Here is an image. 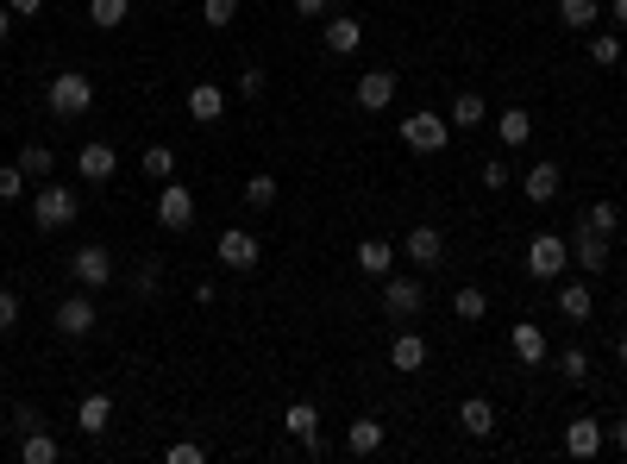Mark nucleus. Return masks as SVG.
Masks as SVG:
<instances>
[{"label":"nucleus","instance_id":"nucleus-1","mask_svg":"<svg viewBox=\"0 0 627 464\" xmlns=\"http://www.w3.org/2000/svg\"><path fill=\"white\" fill-rule=\"evenodd\" d=\"M76 214H82V201H76V189H69V182H44V189L32 195V226H38V232L76 226Z\"/></svg>","mask_w":627,"mask_h":464},{"label":"nucleus","instance_id":"nucleus-2","mask_svg":"<svg viewBox=\"0 0 627 464\" xmlns=\"http://www.w3.org/2000/svg\"><path fill=\"white\" fill-rule=\"evenodd\" d=\"M44 101H51V113H57V120H82V113L95 107V82H88L82 69H63V76H51Z\"/></svg>","mask_w":627,"mask_h":464},{"label":"nucleus","instance_id":"nucleus-3","mask_svg":"<svg viewBox=\"0 0 627 464\" xmlns=\"http://www.w3.org/2000/svg\"><path fill=\"white\" fill-rule=\"evenodd\" d=\"M396 132H402V145L421 151V157H439V151L452 145V120H446V113H408Z\"/></svg>","mask_w":627,"mask_h":464},{"label":"nucleus","instance_id":"nucleus-4","mask_svg":"<svg viewBox=\"0 0 627 464\" xmlns=\"http://www.w3.org/2000/svg\"><path fill=\"white\" fill-rule=\"evenodd\" d=\"M571 264V245L559 239V232H533L527 239V276H540V283H559Z\"/></svg>","mask_w":627,"mask_h":464},{"label":"nucleus","instance_id":"nucleus-5","mask_svg":"<svg viewBox=\"0 0 627 464\" xmlns=\"http://www.w3.org/2000/svg\"><path fill=\"white\" fill-rule=\"evenodd\" d=\"M421 308H427L421 276H396V270H389V276H383V314H389V320H414Z\"/></svg>","mask_w":627,"mask_h":464},{"label":"nucleus","instance_id":"nucleus-6","mask_svg":"<svg viewBox=\"0 0 627 464\" xmlns=\"http://www.w3.org/2000/svg\"><path fill=\"white\" fill-rule=\"evenodd\" d=\"M157 226H164V232H189L195 226V195L182 189L176 176L157 182Z\"/></svg>","mask_w":627,"mask_h":464},{"label":"nucleus","instance_id":"nucleus-7","mask_svg":"<svg viewBox=\"0 0 627 464\" xmlns=\"http://www.w3.org/2000/svg\"><path fill=\"white\" fill-rule=\"evenodd\" d=\"M69 276H76L88 295H95V289H113V251H107V245H82L76 258H69Z\"/></svg>","mask_w":627,"mask_h":464},{"label":"nucleus","instance_id":"nucleus-8","mask_svg":"<svg viewBox=\"0 0 627 464\" xmlns=\"http://www.w3.org/2000/svg\"><path fill=\"white\" fill-rule=\"evenodd\" d=\"M95 320H101V314H95V295H88V289L57 301V333H63V339H88V333H95Z\"/></svg>","mask_w":627,"mask_h":464},{"label":"nucleus","instance_id":"nucleus-9","mask_svg":"<svg viewBox=\"0 0 627 464\" xmlns=\"http://www.w3.org/2000/svg\"><path fill=\"white\" fill-rule=\"evenodd\" d=\"M214 251H220V270H258V258H264V245L251 239L245 226H226Z\"/></svg>","mask_w":627,"mask_h":464},{"label":"nucleus","instance_id":"nucleus-10","mask_svg":"<svg viewBox=\"0 0 627 464\" xmlns=\"http://www.w3.org/2000/svg\"><path fill=\"white\" fill-rule=\"evenodd\" d=\"M113 170H120V157H113L107 138H88V145L76 151V176L82 182H113Z\"/></svg>","mask_w":627,"mask_h":464},{"label":"nucleus","instance_id":"nucleus-11","mask_svg":"<svg viewBox=\"0 0 627 464\" xmlns=\"http://www.w3.org/2000/svg\"><path fill=\"white\" fill-rule=\"evenodd\" d=\"M402 251H408L414 270H433L439 258H446V232H439V226H414L408 239H402Z\"/></svg>","mask_w":627,"mask_h":464},{"label":"nucleus","instance_id":"nucleus-12","mask_svg":"<svg viewBox=\"0 0 627 464\" xmlns=\"http://www.w3.org/2000/svg\"><path fill=\"white\" fill-rule=\"evenodd\" d=\"M389 101H396V69H364V76H358V107L383 113Z\"/></svg>","mask_w":627,"mask_h":464},{"label":"nucleus","instance_id":"nucleus-13","mask_svg":"<svg viewBox=\"0 0 627 464\" xmlns=\"http://www.w3.org/2000/svg\"><path fill=\"white\" fill-rule=\"evenodd\" d=\"M220 113H226V88H220V82H195V88H189V120H195V126H214Z\"/></svg>","mask_w":627,"mask_h":464},{"label":"nucleus","instance_id":"nucleus-14","mask_svg":"<svg viewBox=\"0 0 627 464\" xmlns=\"http://www.w3.org/2000/svg\"><path fill=\"white\" fill-rule=\"evenodd\" d=\"M571 264H584V270H609V239L590 226H577L571 232Z\"/></svg>","mask_w":627,"mask_h":464},{"label":"nucleus","instance_id":"nucleus-15","mask_svg":"<svg viewBox=\"0 0 627 464\" xmlns=\"http://www.w3.org/2000/svg\"><path fill=\"white\" fill-rule=\"evenodd\" d=\"M76 427H82L88 439H101V433L113 427V396H107V389H95V396H82V408H76Z\"/></svg>","mask_w":627,"mask_h":464},{"label":"nucleus","instance_id":"nucleus-16","mask_svg":"<svg viewBox=\"0 0 627 464\" xmlns=\"http://www.w3.org/2000/svg\"><path fill=\"white\" fill-rule=\"evenodd\" d=\"M327 51L333 57H358L364 51V19H345V13L327 19Z\"/></svg>","mask_w":627,"mask_h":464},{"label":"nucleus","instance_id":"nucleus-17","mask_svg":"<svg viewBox=\"0 0 627 464\" xmlns=\"http://www.w3.org/2000/svg\"><path fill=\"white\" fill-rule=\"evenodd\" d=\"M521 189H527V201H533V207H546L552 195H559V189H565V170H559V164H533V170H527V182H521Z\"/></svg>","mask_w":627,"mask_h":464},{"label":"nucleus","instance_id":"nucleus-18","mask_svg":"<svg viewBox=\"0 0 627 464\" xmlns=\"http://www.w3.org/2000/svg\"><path fill=\"white\" fill-rule=\"evenodd\" d=\"M389 370H427V339L421 333H396V345H389Z\"/></svg>","mask_w":627,"mask_h":464},{"label":"nucleus","instance_id":"nucleus-19","mask_svg":"<svg viewBox=\"0 0 627 464\" xmlns=\"http://www.w3.org/2000/svg\"><path fill=\"white\" fill-rule=\"evenodd\" d=\"M458 427L471 433V439H490V433H496V408L483 402V396H464V408H458Z\"/></svg>","mask_w":627,"mask_h":464},{"label":"nucleus","instance_id":"nucleus-20","mask_svg":"<svg viewBox=\"0 0 627 464\" xmlns=\"http://www.w3.org/2000/svg\"><path fill=\"white\" fill-rule=\"evenodd\" d=\"M565 452L571 458H596L602 452V421H565Z\"/></svg>","mask_w":627,"mask_h":464},{"label":"nucleus","instance_id":"nucleus-21","mask_svg":"<svg viewBox=\"0 0 627 464\" xmlns=\"http://www.w3.org/2000/svg\"><path fill=\"white\" fill-rule=\"evenodd\" d=\"M446 120H452L458 132H477L483 120H490V107H483V95H477V88H464V95L452 101V113H446Z\"/></svg>","mask_w":627,"mask_h":464},{"label":"nucleus","instance_id":"nucleus-22","mask_svg":"<svg viewBox=\"0 0 627 464\" xmlns=\"http://www.w3.org/2000/svg\"><path fill=\"white\" fill-rule=\"evenodd\" d=\"M496 138H502L508 151H521L527 138H533V113H527V107H508L502 120H496Z\"/></svg>","mask_w":627,"mask_h":464},{"label":"nucleus","instance_id":"nucleus-23","mask_svg":"<svg viewBox=\"0 0 627 464\" xmlns=\"http://www.w3.org/2000/svg\"><path fill=\"white\" fill-rule=\"evenodd\" d=\"M345 452H358V458H370V452H383V421H352L345 427Z\"/></svg>","mask_w":627,"mask_h":464},{"label":"nucleus","instance_id":"nucleus-24","mask_svg":"<svg viewBox=\"0 0 627 464\" xmlns=\"http://www.w3.org/2000/svg\"><path fill=\"white\" fill-rule=\"evenodd\" d=\"M389 264H396V245L389 239H358V270L364 276H389Z\"/></svg>","mask_w":627,"mask_h":464},{"label":"nucleus","instance_id":"nucleus-25","mask_svg":"<svg viewBox=\"0 0 627 464\" xmlns=\"http://www.w3.org/2000/svg\"><path fill=\"white\" fill-rule=\"evenodd\" d=\"M559 314H565V320H577V327H584V320L596 314V295H590L584 283H559Z\"/></svg>","mask_w":627,"mask_h":464},{"label":"nucleus","instance_id":"nucleus-26","mask_svg":"<svg viewBox=\"0 0 627 464\" xmlns=\"http://www.w3.org/2000/svg\"><path fill=\"white\" fill-rule=\"evenodd\" d=\"M515 358L521 364H546V333L533 320H515Z\"/></svg>","mask_w":627,"mask_h":464},{"label":"nucleus","instance_id":"nucleus-27","mask_svg":"<svg viewBox=\"0 0 627 464\" xmlns=\"http://www.w3.org/2000/svg\"><path fill=\"white\" fill-rule=\"evenodd\" d=\"M19 170H26V176H38V182H51V170H57V151H51V145H38V138H32V145L19 151Z\"/></svg>","mask_w":627,"mask_h":464},{"label":"nucleus","instance_id":"nucleus-28","mask_svg":"<svg viewBox=\"0 0 627 464\" xmlns=\"http://www.w3.org/2000/svg\"><path fill=\"white\" fill-rule=\"evenodd\" d=\"M559 26L565 32H590L596 26V0H559Z\"/></svg>","mask_w":627,"mask_h":464},{"label":"nucleus","instance_id":"nucleus-29","mask_svg":"<svg viewBox=\"0 0 627 464\" xmlns=\"http://www.w3.org/2000/svg\"><path fill=\"white\" fill-rule=\"evenodd\" d=\"M452 314H458V320H483V314H490V295H483L477 283H464V289L452 295Z\"/></svg>","mask_w":627,"mask_h":464},{"label":"nucleus","instance_id":"nucleus-30","mask_svg":"<svg viewBox=\"0 0 627 464\" xmlns=\"http://www.w3.org/2000/svg\"><path fill=\"white\" fill-rule=\"evenodd\" d=\"M138 170H145L151 182H170V176H176V151H170V145H151L145 157H138Z\"/></svg>","mask_w":627,"mask_h":464},{"label":"nucleus","instance_id":"nucleus-31","mask_svg":"<svg viewBox=\"0 0 627 464\" xmlns=\"http://www.w3.org/2000/svg\"><path fill=\"white\" fill-rule=\"evenodd\" d=\"M126 13H132V0H88V19H95L101 32H113V26H126Z\"/></svg>","mask_w":627,"mask_h":464},{"label":"nucleus","instance_id":"nucleus-32","mask_svg":"<svg viewBox=\"0 0 627 464\" xmlns=\"http://www.w3.org/2000/svg\"><path fill=\"white\" fill-rule=\"evenodd\" d=\"M283 427H289V439H314V433H320V414H314V402H295V408L283 414Z\"/></svg>","mask_w":627,"mask_h":464},{"label":"nucleus","instance_id":"nucleus-33","mask_svg":"<svg viewBox=\"0 0 627 464\" xmlns=\"http://www.w3.org/2000/svg\"><path fill=\"white\" fill-rule=\"evenodd\" d=\"M19 458H26V464H57V439L51 433H26V446H19Z\"/></svg>","mask_w":627,"mask_h":464},{"label":"nucleus","instance_id":"nucleus-34","mask_svg":"<svg viewBox=\"0 0 627 464\" xmlns=\"http://www.w3.org/2000/svg\"><path fill=\"white\" fill-rule=\"evenodd\" d=\"M590 63L621 69V32H596V38H590Z\"/></svg>","mask_w":627,"mask_h":464},{"label":"nucleus","instance_id":"nucleus-35","mask_svg":"<svg viewBox=\"0 0 627 464\" xmlns=\"http://www.w3.org/2000/svg\"><path fill=\"white\" fill-rule=\"evenodd\" d=\"M584 226L590 232H602V239H615V226H621V214H615V201H596L590 214H584Z\"/></svg>","mask_w":627,"mask_h":464},{"label":"nucleus","instance_id":"nucleus-36","mask_svg":"<svg viewBox=\"0 0 627 464\" xmlns=\"http://www.w3.org/2000/svg\"><path fill=\"white\" fill-rule=\"evenodd\" d=\"M201 19H207L214 32H226L232 19H239V0H201Z\"/></svg>","mask_w":627,"mask_h":464},{"label":"nucleus","instance_id":"nucleus-37","mask_svg":"<svg viewBox=\"0 0 627 464\" xmlns=\"http://www.w3.org/2000/svg\"><path fill=\"white\" fill-rule=\"evenodd\" d=\"M245 201H251V207H276V176H270V170L251 176V182H245Z\"/></svg>","mask_w":627,"mask_h":464},{"label":"nucleus","instance_id":"nucleus-38","mask_svg":"<svg viewBox=\"0 0 627 464\" xmlns=\"http://www.w3.org/2000/svg\"><path fill=\"white\" fill-rule=\"evenodd\" d=\"M26 170H19V164H0V201H19V195H26Z\"/></svg>","mask_w":627,"mask_h":464},{"label":"nucleus","instance_id":"nucleus-39","mask_svg":"<svg viewBox=\"0 0 627 464\" xmlns=\"http://www.w3.org/2000/svg\"><path fill=\"white\" fill-rule=\"evenodd\" d=\"M157 283H164V264H157V258H145V264L132 270V289L138 295H157Z\"/></svg>","mask_w":627,"mask_h":464},{"label":"nucleus","instance_id":"nucleus-40","mask_svg":"<svg viewBox=\"0 0 627 464\" xmlns=\"http://www.w3.org/2000/svg\"><path fill=\"white\" fill-rule=\"evenodd\" d=\"M559 370H565V383H584L590 377V352H577V345H571V352L559 358Z\"/></svg>","mask_w":627,"mask_h":464},{"label":"nucleus","instance_id":"nucleus-41","mask_svg":"<svg viewBox=\"0 0 627 464\" xmlns=\"http://www.w3.org/2000/svg\"><path fill=\"white\" fill-rule=\"evenodd\" d=\"M13 327H19V295L0 289V333H13Z\"/></svg>","mask_w":627,"mask_h":464},{"label":"nucleus","instance_id":"nucleus-42","mask_svg":"<svg viewBox=\"0 0 627 464\" xmlns=\"http://www.w3.org/2000/svg\"><path fill=\"white\" fill-rule=\"evenodd\" d=\"M164 458H170V464H201V458H207V452H201V446H195V439H176V446H170V452H164Z\"/></svg>","mask_w":627,"mask_h":464},{"label":"nucleus","instance_id":"nucleus-43","mask_svg":"<svg viewBox=\"0 0 627 464\" xmlns=\"http://www.w3.org/2000/svg\"><path fill=\"white\" fill-rule=\"evenodd\" d=\"M483 170V189H508V164L502 157H490V164H477Z\"/></svg>","mask_w":627,"mask_h":464},{"label":"nucleus","instance_id":"nucleus-44","mask_svg":"<svg viewBox=\"0 0 627 464\" xmlns=\"http://www.w3.org/2000/svg\"><path fill=\"white\" fill-rule=\"evenodd\" d=\"M13 427H19V433H38V427H44V414H38L32 402H19V408H13Z\"/></svg>","mask_w":627,"mask_h":464},{"label":"nucleus","instance_id":"nucleus-45","mask_svg":"<svg viewBox=\"0 0 627 464\" xmlns=\"http://www.w3.org/2000/svg\"><path fill=\"white\" fill-rule=\"evenodd\" d=\"M239 95H245V101L264 95V69H245V76H239Z\"/></svg>","mask_w":627,"mask_h":464},{"label":"nucleus","instance_id":"nucleus-46","mask_svg":"<svg viewBox=\"0 0 627 464\" xmlns=\"http://www.w3.org/2000/svg\"><path fill=\"white\" fill-rule=\"evenodd\" d=\"M295 13L301 19H320V13H333V0H295Z\"/></svg>","mask_w":627,"mask_h":464},{"label":"nucleus","instance_id":"nucleus-47","mask_svg":"<svg viewBox=\"0 0 627 464\" xmlns=\"http://www.w3.org/2000/svg\"><path fill=\"white\" fill-rule=\"evenodd\" d=\"M7 7H13V19H38V13H44V0H7Z\"/></svg>","mask_w":627,"mask_h":464},{"label":"nucleus","instance_id":"nucleus-48","mask_svg":"<svg viewBox=\"0 0 627 464\" xmlns=\"http://www.w3.org/2000/svg\"><path fill=\"white\" fill-rule=\"evenodd\" d=\"M7 38H13V7L0 0V44H7Z\"/></svg>","mask_w":627,"mask_h":464},{"label":"nucleus","instance_id":"nucleus-49","mask_svg":"<svg viewBox=\"0 0 627 464\" xmlns=\"http://www.w3.org/2000/svg\"><path fill=\"white\" fill-rule=\"evenodd\" d=\"M615 32H627V0H615Z\"/></svg>","mask_w":627,"mask_h":464},{"label":"nucleus","instance_id":"nucleus-50","mask_svg":"<svg viewBox=\"0 0 627 464\" xmlns=\"http://www.w3.org/2000/svg\"><path fill=\"white\" fill-rule=\"evenodd\" d=\"M609 433H615V446H621V452H627V421H615V427H609Z\"/></svg>","mask_w":627,"mask_h":464},{"label":"nucleus","instance_id":"nucleus-51","mask_svg":"<svg viewBox=\"0 0 627 464\" xmlns=\"http://www.w3.org/2000/svg\"><path fill=\"white\" fill-rule=\"evenodd\" d=\"M615 358H621V364H627V333H621V339H615Z\"/></svg>","mask_w":627,"mask_h":464}]
</instances>
